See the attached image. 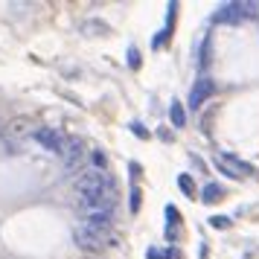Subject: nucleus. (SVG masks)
I'll return each instance as SVG.
<instances>
[{
  "instance_id": "obj_1",
  "label": "nucleus",
  "mask_w": 259,
  "mask_h": 259,
  "mask_svg": "<svg viewBox=\"0 0 259 259\" xmlns=\"http://www.w3.org/2000/svg\"><path fill=\"white\" fill-rule=\"evenodd\" d=\"M73 192H76V198L79 195H96V198H119V187L117 181L108 175L105 169H96V166H88L82 169L76 181H73Z\"/></svg>"
},
{
  "instance_id": "obj_2",
  "label": "nucleus",
  "mask_w": 259,
  "mask_h": 259,
  "mask_svg": "<svg viewBox=\"0 0 259 259\" xmlns=\"http://www.w3.org/2000/svg\"><path fill=\"white\" fill-rule=\"evenodd\" d=\"M73 239H76V245L82 247L88 256H99L108 247L122 245L117 233H111V230H96V227H88V224H82V222L73 227Z\"/></svg>"
},
{
  "instance_id": "obj_3",
  "label": "nucleus",
  "mask_w": 259,
  "mask_h": 259,
  "mask_svg": "<svg viewBox=\"0 0 259 259\" xmlns=\"http://www.w3.org/2000/svg\"><path fill=\"white\" fill-rule=\"evenodd\" d=\"M259 6L256 3H224L222 9L215 12V21L219 24H239V21H245V18H253Z\"/></svg>"
},
{
  "instance_id": "obj_4",
  "label": "nucleus",
  "mask_w": 259,
  "mask_h": 259,
  "mask_svg": "<svg viewBox=\"0 0 259 259\" xmlns=\"http://www.w3.org/2000/svg\"><path fill=\"white\" fill-rule=\"evenodd\" d=\"M35 143L50 154H64V146H67V134L59 128H35L32 131Z\"/></svg>"
},
{
  "instance_id": "obj_5",
  "label": "nucleus",
  "mask_w": 259,
  "mask_h": 259,
  "mask_svg": "<svg viewBox=\"0 0 259 259\" xmlns=\"http://www.w3.org/2000/svg\"><path fill=\"white\" fill-rule=\"evenodd\" d=\"M64 169L67 172H76V169H82L84 157H88V143L82 137H67V146H64Z\"/></svg>"
},
{
  "instance_id": "obj_6",
  "label": "nucleus",
  "mask_w": 259,
  "mask_h": 259,
  "mask_svg": "<svg viewBox=\"0 0 259 259\" xmlns=\"http://www.w3.org/2000/svg\"><path fill=\"white\" fill-rule=\"evenodd\" d=\"M76 210L88 215V212H102V210H117L114 198H96V195H79L76 198Z\"/></svg>"
},
{
  "instance_id": "obj_7",
  "label": "nucleus",
  "mask_w": 259,
  "mask_h": 259,
  "mask_svg": "<svg viewBox=\"0 0 259 259\" xmlns=\"http://www.w3.org/2000/svg\"><path fill=\"white\" fill-rule=\"evenodd\" d=\"M82 224L96 227V230H111L117 224V210H102V212H88L82 215Z\"/></svg>"
},
{
  "instance_id": "obj_8",
  "label": "nucleus",
  "mask_w": 259,
  "mask_h": 259,
  "mask_svg": "<svg viewBox=\"0 0 259 259\" xmlns=\"http://www.w3.org/2000/svg\"><path fill=\"white\" fill-rule=\"evenodd\" d=\"M212 94H215V84H212V79H198V82H195V88H192V94H189V108H201Z\"/></svg>"
},
{
  "instance_id": "obj_9",
  "label": "nucleus",
  "mask_w": 259,
  "mask_h": 259,
  "mask_svg": "<svg viewBox=\"0 0 259 259\" xmlns=\"http://www.w3.org/2000/svg\"><path fill=\"white\" fill-rule=\"evenodd\" d=\"M215 166H219L222 172H227L230 178H242V175H247V172H250V166L242 163V160H236V157H230V154H227V157H219V160H215Z\"/></svg>"
},
{
  "instance_id": "obj_10",
  "label": "nucleus",
  "mask_w": 259,
  "mask_h": 259,
  "mask_svg": "<svg viewBox=\"0 0 259 259\" xmlns=\"http://www.w3.org/2000/svg\"><path fill=\"white\" fill-rule=\"evenodd\" d=\"M169 119H172L175 128H184V125H187V111H184L181 102H172V108H169Z\"/></svg>"
},
{
  "instance_id": "obj_11",
  "label": "nucleus",
  "mask_w": 259,
  "mask_h": 259,
  "mask_svg": "<svg viewBox=\"0 0 259 259\" xmlns=\"http://www.w3.org/2000/svg\"><path fill=\"white\" fill-rule=\"evenodd\" d=\"M201 201H207V204L222 201V187H219V184H207V187L201 189Z\"/></svg>"
},
{
  "instance_id": "obj_12",
  "label": "nucleus",
  "mask_w": 259,
  "mask_h": 259,
  "mask_svg": "<svg viewBox=\"0 0 259 259\" xmlns=\"http://www.w3.org/2000/svg\"><path fill=\"white\" fill-rule=\"evenodd\" d=\"M178 187L184 189V192H187L189 198L195 195V184H192V178H189V175H181V178H178Z\"/></svg>"
},
{
  "instance_id": "obj_13",
  "label": "nucleus",
  "mask_w": 259,
  "mask_h": 259,
  "mask_svg": "<svg viewBox=\"0 0 259 259\" xmlns=\"http://www.w3.org/2000/svg\"><path fill=\"white\" fill-rule=\"evenodd\" d=\"M210 224L212 227H219V230H224V227H230V219H227V215H212Z\"/></svg>"
},
{
  "instance_id": "obj_14",
  "label": "nucleus",
  "mask_w": 259,
  "mask_h": 259,
  "mask_svg": "<svg viewBox=\"0 0 259 259\" xmlns=\"http://www.w3.org/2000/svg\"><path fill=\"white\" fill-rule=\"evenodd\" d=\"M128 67H131V70H137V67H140V53H137L134 47L128 50Z\"/></svg>"
},
{
  "instance_id": "obj_15",
  "label": "nucleus",
  "mask_w": 259,
  "mask_h": 259,
  "mask_svg": "<svg viewBox=\"0 0 259 259\" xmlns=\"http://www.w3.org/2000/svg\"><path fill=\"white\" fill-rule=\"evenodd\" d=\"M131 212H140V189H131Z\"/></svg>"
},
{
  "instance_id": "obj_16",
  "label": "nucleus",
  "mask_w": 259,
  "mask_h": 259,
  "mask_svg": "<svg viewBox=\"0 0 259 259\" xmlns=\"http://www.w3.org/2000/svg\"><path fill=\"white\" fill-rule=\"evenodd\" d=\"M84 259H102V256H84Z\"/></svg>"
}]
</instances>
